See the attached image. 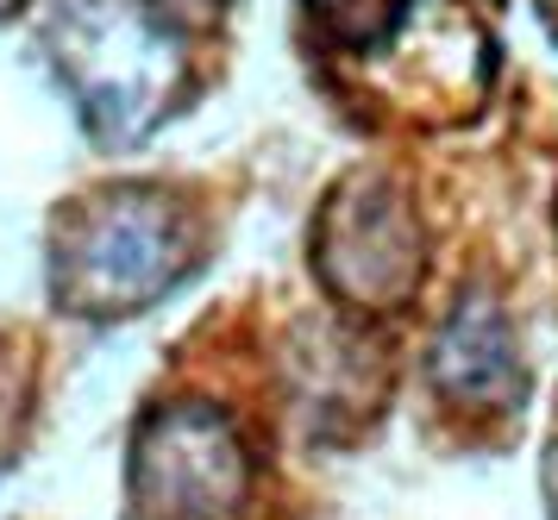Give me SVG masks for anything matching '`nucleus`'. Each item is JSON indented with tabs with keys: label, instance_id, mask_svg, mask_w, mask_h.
Listing matches in <instances>:
<instances>
[{
	"label": "nucleus",
	"instance_id": "f257e3e1",
	"mask_svg": "<svg viewBox=\"0 0 558 520\" xmlns=\"http://www.w3.org/2000/svg\"><path fill=\"white\" fill-rule=\"evenodd\" d=\"M189 270L177 207L151 189H113L76 207L51 251V289L70 314H132Z\"/></svg>",
	"mask_w": 558,
	"mask_h": 520
},
{
	"label": "nucleus",
	"instance_id": "f03ea898",
	"mask_svg": "<svg viewBox=\"0 0 558 520\" xmlns=\"http://www.w3.org/2000/svg\"><path fill=\"white\" fill-rule=\"evenodd\" d=\"M245 451L207 408H163L132 446V520H232Z\"/></svg>",
	"mask_w": 558,
	"mask_h": 520
},
{
	"label": "nucleus",
	"instance_id": "7ed1b4c3",
	"mask_svg": "<svg viewBox=\"0 0 558 520\" xmlns=\"http://www.w3.org/2000/svg\"><path fill=\"white\" fill-rule=\"evenodd\" d=\"M51 45H57V63L76 82L82 113H95V125L145 120L170 50L157 45V25L132 0H70Z\"/></svg>",
	"mask_w": 558,
	"mask_h": 520
},
{
	"label": "nucleus",
	"instance_id": "20e7f679",
	"mask_svg": "<svg viewBox=\"0 0 558 520\" xmlns=\"http://www.w3.org/2000/svg\"><path fill=\"white\" fill-rule=\"evenodd\" d=\"M502 371H508L502 326L489 321L483 307L458 314V326L446 332V364H439L446 389H477V376H483V383H502Z\"/></svg>",
	"mask_w": 558,
	"mask_h": 520
},
{
	"label": "nucleus",
	"instance_id": "39448f33",
	"mask_svg": "<svg viewBox=\"0 0 558 520\" xmlns=\"http://www.w3.org/2000/svg\"><path fill=\"white\" fill-rule=\"evenodd\" d=\"M396 7H402V0H314V13H320L345 45H371L383 25H396Z\"/></svg>",
	"mask_w": 558,
	"mask_h": 520
},
{
	"label": "nucleus",
	"instance_id": "423d86ee",
	"mask_svg": "<svg viewBox=\"0 0 558 520\" xmlns=\"http://www.w3.org/2000/svg\"><path fill=\"white\" fill-rule=\"evenodd\" d=\"M13 7H20V0H0V13H13Z\"/></svg>",
	"mask_w": 558,
	"mask_h": 520
}]
</instances>
